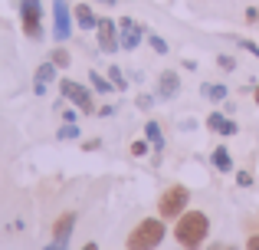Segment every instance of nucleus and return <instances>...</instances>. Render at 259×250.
<instances>
[{
	"label": "nucleus",
	"instance_id": "nucleus-18",
	"mask_svg": "<svg viewBox=\"0 0 259 250\" xmlns=\"http://www.w3.org/2000/svg\"><path fill=\"white\" fill-rule=\"evenodd\" d=\"M50 63H53V66H59V69H69V63H72V53H69V50H66V46H63V43H59V46H56V50H53V53H50Z\"/></svg>",
	"mask_w": 259,
	"mask_h": 250
},
{
	"label": "nucleus",
	"instance_id": "nucleus-9",
	"mask_svg": "<svg viewBox=\"0 0 259 250\" xmlns=\"http://www.w3.org/2000/svg\"><path fill=\"white\" fill-rule=\"evenodd\" d=\"M203 125H207L210 132L223 135V138H230V135H236V132H240V125H236L233 119H227L223 112H210V116H207V122H203Z\"/></svg>",
	"mask_w": 259,
	"mask_h": 250
},
{
	"label": "nucleus",
	"instance_id": "nucleus-5",
	"mask_svg": "<svg viewBox=\"0 0 259 250\" xmlns=\"http://www.w3.org/2000/svg\"><path fill=\"white\" fill-rule=\"evenodd\" d=\"M59 92H63V99H69L82 116H92V112H95V99H92L95 89L76 83V79H59Z\"/></svg>",
	"mask_w": 259,
	"mask_h": 250
},
{
	"label": "nucleus",
	"instance_id": "nucleus-3",
	"mask_svg": "<svg viewBox=\"0 0 259 250\" xmlns=\"http://www.w3.org/2000/svg\"><path fill=\"white\" fill-rule=\"evenodd\" d=\"M187 201H190V191L184 185H171L164 194L158 198V218L164 221H177L184 211H187Z\"/></svg>",
	"mask_w": 259,
	"mask_h": 250
},
{
	"label": "nucleus",
	"instance_id": "nucleus-7",
	"mask_svg": "<svg viewBox=\"0 0 259 250\" xmlns=\"http://www.w3.org/2000/svg\"><path fill=\"white\" fill-rule=\"evenodd\" d=\"M145 26L138 23V20H132V17H121L118 20V43H121V50H138L141 43H145Z\"/></svg>",
	"mask_w": 259,
	"mask_h": 250
},
{
	"label": "nucleus",
	"instance_id": "nucleus-12",
	"mask_svg": "<svg viewBox=\"0 0 259 250\" xmlns=\"http://www.w3.org/2000/svg\"><path fill=\"white\" fill-rule=\"evenodd\" d=\"M56 73H59V66H53L50 59H46V63H39L36 79H33V92H36V96H46V86L56 79Z\"/></svg>",
	"mask_w": 259,
	"mask_h": 250
},
{
	"label": "nucleus",
	"instance_id": "nucleus-1",
	"mask_svg": "<svg viewBox=\"0 0 259 250\" xmlns=\"http://www.w3.org/2000/svg\"><path fill=\"white\" fill-rule=\"evenodd\" d=\"M210 234V218L203 211H184L174 224V240L184 250H200Z\"/></svg>",
	"mask_w": 259,
	"mask_h": 250
},
{
	"label": "nucleus",
	"instance_id": "nucleus-28",
	"mask_svg": "<svg viewBox=\"0 0 259 250\" xmlns=\"http://www.w3.org/2000/svg\"><path fill=\"white\" fill-rule=\"evenodd\" d=\"M154 105V96H138V109H151Z\"/></svg>",
	"mask_w": 259,
	"mask_h": 250
},
{
	"label": "nucleus",
	"instance_id": "nucleus-22",
	"mask_svg": "<svg viewBox=\"0 0 259 250\" xmlns=\"http://www.w3.org/2000/svg\"><path fill=\"white\" fill-rule=\"evenodd\" d=\"M217 66H220L223 73H233V69H236V59L227 56V53H220V56H217Z\"/></svg>",
	"mask_w": 259,
	"mask_h": 250
},
{
	"label": "nucleus",
	"instance_id": "nucleus-30",
	"mask_svg": "<svg viewBox=\"0 0 259 250\" xmlns=\"http://www.w3.org/2000/svg\"><path fill=\"white\" fill-rule=\"evenodd\" d=\"M99 116H102V119H108V116H115V105H102V109H99Z\"/></svg>",
	"mask_w": 259,
	"mask_h": 250
},
{
	"label": "nucleus",
	"instance_id": "nucleus-13",
	"mask_svg": "<svg viewBox=\"0 0 259 250\" xmlns=\"http://www.w3.org/2000/svg\"><path fill=\"white\" fill-rule=\"evenodd\" d=\"M72 20H76L79 30H95V26H99V17H95V10H92L89 4L72 7Z\"/></svg>",
	"mask_w": 259,
	"mask_h": 250
},
{
	"label": "nucleus",
	"instance_id": "nucleus-8",
	"mask_svg": "<svg viewBox=\"0 0 259 250\" xmlns=\"http://www.w3.org/2000/svg\"><path fill=\"white\" fill-rule=\"evenodd\" d=\"M95 37H99V50L105 53V56H112V53H118V50H121V43H118V23H115V20L99 17Z\"/></svg>",
	"mask_w": 259,
	"mask_h": 250
},
{
	"label": "nucleus",
	"instance_id": "nucleus-20",
	"mask_svg": "<svg viewBox=\"0 0 259 250\" xmlns=\"http://www.w3.org/2000/svg\"><path fill=\"white\" fill-rule=\"evenodd\" d=\"M108 79L115 83V89H118V92H125V89H128V79H125V73H121L118 66H108Z\"/></svg>",
	"mask_w": 259,
	"mask_h": 250
},
{
	"label": "nucleus",
	"instance_id": "nucleus-33",
	"mask_svg": "<svg viewBox=\"0 0 259 250\" xmlns=\"http://www.w3.org/2000/svg\"><path fill=\"white\" fill-rule=\"evenodd\" d=\"M95 4H105V7H112V4H118V0H95Z\"/></svg>",
	"mask_w": 259,
	"mask_h": 250
},
{
	"label": "nucleus",
	"instance_id": "nucleus-32",
	"mask_svg": "<svg viewBox=\"0 0 259 250\" xmlns=\"http://www.w3.org/2000/svg\"><path fill=\"white\" fill-rule=\"evenodd\" d=\"M46 250H66V247H63V244H56V240H53V244L46 247Z\"/></svg>",
	"mask_w": 259,
	"mask_h": 250
},
{
	"label": "nucleus",
	"instance_id": "nucleus-19",
	"mask_svg": "<svg viewBox=\"0 0 259 250\" xmlns=\"http://www.w3.org/2000/svg\"><path fill=\"white\" fill-rule=\"evenodd\" d=\"M145 43L151 46V50L158 53V56H167V50H171V46H167V40H164V37H158V33H148Z\"/></svg>",
	"mask_w": 259,
	"mask_h": 250
},
{
	"label": "nucleus",
	"instance_id": "nucleus-34",
	"mask_svg": "<svg viewBox=\"0 0 259 250\" xmlns=\"http://www.w3.org/2000/svg\"><path fill=\"white\" fill-rule=\"evenodd\" d=\"M82 250H99V244H92V240H89V244H85Z\"/></svg>",
	"mask_w": 259,
	"mask_h": 250
},
{
	"label": "nucleus",
	"instance_id": "nucleus-25",
	"mask_svg": "<svg viewBox=\"0 0 259 250\" xmlns=\"http://www.w3.org/2000/svg\"><path fill=\"white\" fill-rule=\"evenodd\" d=\"M236 185L240 188H253V174L249 171H236Z\"/></svg>",
	"mask_w": 259,
	"mask_h": 250
},
{
	"label": "nucleus",
	"instance_id": "nucleus-27",
	"mask_svg": "<svg viewBox=\"0 0 259 250\" xmlns=\"http://www.w3.org/2000/svg\"><path fill=\"white\" fill-rule=\"evenodd\" d=\"M246 23H259V7H246Z\"/></svg>",
	"mask_w": 259,
	"mask_h": 250
},
{
	"label": "nucleus",
	"instance_id": "nucleus-23",
	"mask_svg": "<svg viewBox=\"0 0 259 250\" xmlns=\"http://www.w3.org/2000/svg\"><path fill=\"white\" fill-rule=\"evenodd\" d=\"M148 148H151V141H148V138L132 141V155H138V158H141V155H148Z\"/></svg>",
	"mask_w": 259,
	"mask_h": 250
},
{
	"label": "nucleus",
	"instance_id": "nucleus-10",
	"mask_svg": "<svg viewBox=\"0 0 259 250\" xmlns=\"http://www.w3.org/2000/svg\"><path fill=\"white\" fill-rule=\"evenodd\" d=\"M72 224H76V214H72V211L59 214V218H56V224H53V240H56V244H63V247H69Z\"/></svg>",
	"mask_w": 259,
	"mask_h": 250
},
{
	"label": "nucleus",
	"instance_id": "nucleus-14",
	"mask_svg": "<svg viewBox=\"0 0 259 250\" xmlns=\"http://www.w3.org/2000/svg\"><path fill=\"white\" fill-rule=\"evenodd\" d=\"M145 138L151 141L154 152H164V132H161V125L154 122V119H148V122H145Z\"/></svg>",
	"mask_w": 259,
	"mask_h": 250
},
{
	"label": "nucleus",
	"instance_id": "nucleus-35",
	"mask_svg": "<svg viewBox=\"0 0 259 250\" xmlns=\"http://www.w3.org/2000/svg\"><path fill=\"white\" fill-rule=\"evenodd\" d=\"M253 99H256V105H259V89H256V92H253Z\"/></svg>",
	"mask_w": 259,
	"mask_h": 250
},
{
	"label": "nucleus",
	"instance_id": "nucleus-26",
	"mask_svg": "<svg viewBox=\"0 0 259 250\" xmlns=\"http://www.w3.org/2000/svg\"><path fill=\"white\" fill-rule=\"evenodd\" d=\"M102 148V138H85L82 141V152H99Z\"/></svg>",
	"mask_w": 259,
	"mask_h": 250
},
{
	"label": "nucleus",
	"instance_id": "nucleus-4",
	"mask_svg": "<svg viewBox=\"0 0 259 250\" xmlns=\"http://www.w3.org/2000/svg\"><path fill=\"white\" fill-rule=\"evenodd\" d=\"M20 26H23L26 40H43V0H20Z\"/></svg>",
	"mask_w": 259,
	"mask_h": 250
},
{
	"label": "nucleus",
	"instance_id": "nucleus-15",
	"mask_svg": "<svg viewBox=\"0 0 259 250\" xmlns=\"http://www.w3.org/2000/svg\"><path fill=\"white\" fill-rule=\"evenodd\" d=\"M200 96L210 99V102H223V99L230 96V89H227L223 83H203V86H200Z\"/></svg>",
	"mask_w": 259,
	"mask_h": 250
},
{
	"label": "nucleus",
	"instance_id": "nucleus-16",
	"mask_svg": "<svg viewBox=\"0 0 259 250\" xmlns=\"http://www.w3.org/2000/svg\"><path fill=\"white\" fill-rule=\"evenodd\" d=\"M89 86H92L99 96H108V92H115V83H112V79H105L102 73H95V69L89 73Z\"/></svg>",
	"mask_w": 259,
	"mask_h": 250
},
{
	"label": "nucleus",
	"instance_id": "nucleus-21",
	"mask_svg": "<svg viewBox=\"0 0 259 250\" xmlns=\"http://www.w3.org/2000/svg\"><path fill=\"white\" fill-rule=\"evenodd\" d=\"M56 138H59V141H72V138H79V122H66V125L56 132Z\"/></svg>",
	"mask_w": 259,
	"mask_h": 250
},
{
	"label": "nucleus",
	"instance_id": "nucleus-2",
	"mask_svg": "<svg viewBox=\"0 0 259 250\" xmlns=\"http://www.w3.org/2000/svg\"><path fill=\"white\" fill-rule=\"evenodd\" d=\"M164 237H167L164 218H145L132 227V234L125 240V250H158L164 244Z\"/></svg>",
	"mask_w": 259,
	"mask_h": 250
},
{
	"label": "nucleus",
	"instance_id": "nucleus-29",
	"mask_svg": "<svg viewBox=\"0 0 259 250\" xmlns=\"http://www.w3.org/2000/svg\"><path fill=\"white\" fill-rule=\"evenodd\" d=\"M63 122H79V112H76V109H69V112H63Z\"/></svg>",
	"mask_w": 259,
	"mask_h": 250
},
{
	"label": "nucleus",
	"instance_id": "nucleus-17",
	"mask_svg": "<svg viewBox=\"0 0 259 250\" xmlns=\"http://www.w3.org/2000/svg\"><path fill=\"white\" fill-rule=\"evenodd\" d=\"M213 168H217V171H233V158H230L227 145H217L213 148Z\"/></svg>",
	"mask_w": 259,
	"mask_h": 250
},
{
	"label": "nucleus",
	"instance_id": "nucleus-6",
	"mask_svg": "<svg viewBox=\"0 0 259 250\" xmlns=\"http://www.w3.org/2000/svg\"><path fill=\"white\" fill-rule=\"evenodd\" d=\"M72 7L66 4V0H53V40H59V43H66V40L72 37Z\"/></svg>",
	"mask_w": 259,
	"mask_h": 250
},
{
	"label": "nucleus",
	"instance_id": "nucleus-31",
	"mask_svg": "<svg viewBox=\"0 0 259 250\" xmlns=\"http://www.w3.org/2000/svg\"><path fill=\"white\" fill-rule=\"evenodd\" d=\"M246 250H259V234H253V237L246 240Z\"/></svg>",
	"mask_w": 259,
	"mask_h": 250
},
{
	"label": "nucleus",
	"instance_id": "nucleus-11",
	"mask_svg": "<svg viewBox=\"0 0 259 250\" xmlns=\"http://www.w3.org/2000/svg\"><path fill=\"white\" fill-rule=\"evenodd\" d=\"M177 92H181V76H177L174 69H164L158 76V96L161 99H174Z\"/></svg>",
	"mask_w": 259,
	"mask_h": 250
},
{
	"label": "nucleus",
	"instance_id": "nucleus-24",
	"mask_svg": "<svg viewBox=\"0 0 259 250\" xmlns=\"http://www.w3.org/2000/svg\"><path fill=\"white\" fill-rule=\"evenodd\" d=\"M236 46H240V50H246V53H253V56L259 59V46L253 43V40H236Z\"/></svg>",
	"mask_w": 259,
	"mask_h": 250
}]
</instances>
